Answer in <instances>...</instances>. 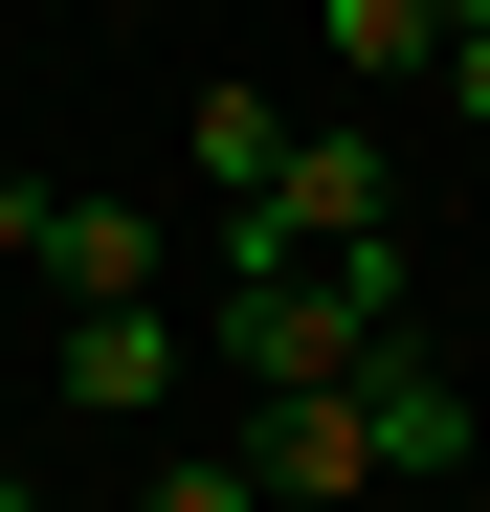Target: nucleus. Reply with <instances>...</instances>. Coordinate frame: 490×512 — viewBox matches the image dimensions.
Returning <instances> with one entry per match:
<instances>
[{"instance_id":"obj_1","label":"nucleus","mask_w":490,"mask_h":512,"mask_svg":"<svg viewBox=\"0 0 490 512\" xmlns=\"http://www.w3.org/2000/svg\"><path fill=\"white\" fill-rule=\"evenodd\" d=\"M223 357L268 379V401H335L401 357V245H357V268H245L223 290Z\"/></svg>"},{"instance_id":"obj_2","label":"nucleus","mask_w":490,"mask_h":512,"mask_svg":"<svg viewBox=\"0 0 490 512\" xmlns=\"http://www.w3.org/2000/svg\"><path fill=\"white\" fill-rule=\"evenodd\" d=\"M245 490H268V512H335V490H379V423H357V379H335V401H268Z\"/></svg>"},{"instance_id":"obj_3","label":"nucleus","mask_w":490,"mask_h":512,"mask_svg":"<svg viewBox=\"0 0 490 512\" xmlns=\"http://www.w3.org/2000/svg\"><path fill=\"white\" fill-rule=\"evenodd\" d=\"M67 401H90V423H156V401H179V312H67Z\"/></svg>"},{"instance_id":"obj_4","label":"nucleus","mask_w":490,"mask_h":512,"mask_svg":"<svg viewBox=\"0 0 490 512\" xmlns=\"http://www.w3.org/2000/svg\"><path fill=\"white\" fill-rule=\"evenodd\" d=\"M357 423H379V490H401V468H468V379H446V357H379Z\"/></svg>"},{"instance_id":"obj_5","label":"nucleus","mask_w":490,"mask_h":512,"mask_svg":"<svg viewBox=\"0 0 490 512\" xmlns=\"http://www.w3.org/2000/svg\"><path fill=\"white\" fill-rule=\"evenodd\" d=\"M357 90H446V0H312Z\"/></svg>"},{"instance_id":"obj_6","label":"nucleus","mask_w":490,"mask_h":512,"mask_svg":"<svg viewBox=\"0 0 490 512\" xmlns=\"http://www.w3.org/2000/svg\"><path fill=\"white\" fill-rule=\"evenodd\" d=\"M45 268L90 290V312H156V223H134V201H67V245H45Z\"/></svg>"},{"instance_id":"obj_7","label":"nucleus","mask_w":490,"mask_h":512,"mask_svg":"<svg viewBox=\"0 0 490 512\" xmlns=\"http://www.w3.org/2000/svg\"><path fill=\"white\" fill-rule=\"evenodd\" d=\"M201 179L268 201V179H290V90H201Z\"/></svg>"},{"instance_id":"obj_8","label":"nucleus","mask_w":490,"mask_h":512,"mask_svg":"<svg viewBox=\"0 0 490 512\" xmlns=\"http://www.w3.org/2000/svg\"><path fill=\"white\" fill-rule=\"evenodd\" d=\"M45 245H67V201H45V179H0V268H45Z\"/></svg>"},{"instance_id":"obj_9","label":"nucleus","mask_w":490,"mask_h":512,"mask_svg":"<svg viewBox=\"0 0 490 512\" xmlns=\"http://www.w3.org/2000/svg\"><path fill=\"white\" fill-rule=\"evenodd\" d=\"M134 512H268V490H245V468H156Z\"/></svg>"},{"instance_id":"obj_10","label":"nucleus","mask_w":490,"mask_h":512,"mask_svg":"<svg viewBox=\"0 0 490 512\" xmlns=\"http://www.w3.org/2000/svg\"><path fill=\"white\" fill-rule=\"evenodd\" d=\"M446 112H490V23H468V0H446Z\"/></svg>"},{"instance_id":"obj_11","label":"nucleus","mask_w":490,"mask_h":512,"mask_svg":"<svg viewBox=\"0 0 490 512\" xmlns=\"http://www.w3.org/2000/svg\"><path fill=\"white\" fill-rule=\"evenodd\" d=\"M0 512H45V490H23V468H0Z\"/></svg>"},{"instance_id":"obj_12","label":"nucleus","mask_w":490,"mask_h":512,"mask_svg":"<svg viewBox=\"0 0 490 512\" xmlns=\"http://www.w3.org/2000/svg\"><path fill=\"white\" fill-rule=\"evenodd\" d=\"M468 23H490V0H468Z\"/></svg>"}]
</instances>
